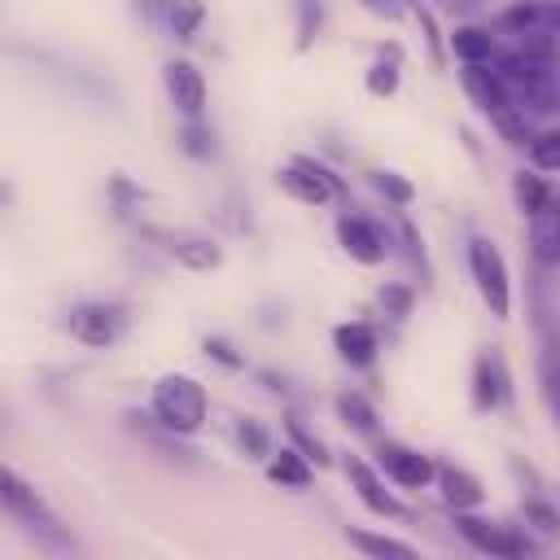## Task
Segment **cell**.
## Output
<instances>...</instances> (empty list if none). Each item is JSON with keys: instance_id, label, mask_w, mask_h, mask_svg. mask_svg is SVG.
Masks as SVG:
<instances>
[{"instance_id": "obj_8", "label": "cell", "mask_w": 560, "mask_h": 560, "mask_svg": "<svg viewBox=\"0 0 560 560\" xmlns=\"http://www.w3.org/2000/svg\"><path fill=\"white\" fill-rule=\"evenodd\" d=\"M529 249L542 267H560V197L551 192L542 206L529 210Z\"/></svg>"}, {"instance_id": "obj_13", "label": "cell", "mask_w": 560, "mask_h": 560, "mask_svg": "<svg viewBox=\"0 0 560 560\" xmlns=\"http://www.w3.org/2000/svg\"><path fill=\"white\" fill-rule=\"evenodd\" d=\"M0 499H4V508L13 512V516H22L26 525H48V512H44V503H39V494L9 468L4 472V490H0Z\"/></svg>"}, {"instance_id": "obj_5", "label": "cell", "mask_w": 560, "mask_h": 560, "mask_svg": "<svg viewBox=\"0 0 560 560\" xmlns=\"http://www.w3.org/2000/svg\"><path fill=\"white\" fill-rule=\"evenodd\" d=\"M70 337L101 350V346H114L122 337V311L118 306H105V302H88V306H74L70 311Z\"/></svg>"}, {"instance_id": "obj_2", "label": "cell", "mask_w": 560, "mask_h": 560, "mask_svg": "<svg viewBox=\"0 0 560 560\" xmlns=\"http://www.w3.org/2000/svg\"><path fill=\"white\" fill-rule=\"evenodd\" d=\"M153 416H158V424L171 429V433H192V429H201V420H206V389H201V381H192V376H184V372L162 376V381L153 385Z\"/></svg>"}, {"instance_id": "obj_28", "label": "cell", "mask_w": 560, "mask_h": 560, "mask_svg": "<svg viewBox=\"0 0 560 560\" xmlns=\"http://www.w3.org/2000/svg\"><path fill=\"white\" fill-rule=\"evenodd\" d=\"M289 433H293V438H298V442H302V446H306V451H311V455H315L319 464L328 459V455H324V446H319V442H315V438H311V433H306V429H302L298 420H289Z\"/></svg>"}, {"instance_id": "obj_9", "label": "cell", "mask_w": 560, "mask_h": 560, "mask_svg": "<svg viewBox=\"0 0 560 560\" xmlns=\"http://www.w3.org/2000/svg\"><path fill=\"white\" fill-rule=\"evenodd\" d=\"M459 79H464V92H468L486 114H503V109H508V83H503V74L490 70L486 61H468V66L459 70Z\"/></svg>"}, {"instance_id": "obj_14", "label": "cell", "mask_w": 560, "mask_h": 560, "mask_svg": "<svg viewBox=\"0 0 560 560\" xmlns=\"http://www.w3.org/2000/svg\"><path fill=\"white\" fill-rule=\"evenodd\" d=\"M332 341H337V350H341V359L346 363H372V354H376V332L368 328V324H337L332 328Z\"/></svg>"}, {"instance_id": "obj_24", "label": "cell", "mask_w": 560, "mask_h": 560, "mask_svg": "<svg viewBox=\"0 0 560 560\" xmlns=\"http://www.w3.org/2000/svg\"><path fill=\"white\" fill-rule=\"evenodd\" d=\"M236 442H241V451H249V455H267V433H262L254 420H241V424H236Z\"/></svg>"}, {"instance_id": "obj_18", "label": "cell", "mask_w": 560, "mask_h": 560, "mask_svg": "<svg viewBox=\"0 0 560 560\" xmlns=\"http://www.w3.org/2000/svg\"><path fill=\"white\" fill-rule=\"evenodd\" d=\"M267 477L280 481V486H306V481H311L306 455H298V451H280V455L267 464Z\"/></svg>"}, {"instance_id": "obj_6", "label": "cell", "mask_w": 560, "mask_h": 560, "mask_svg": "<svg viewBox=\"0 0 560 560\" xmlns=\"http://www.w3.org/2000/svg\"><path fill=\"white\" fill-rule=\"evenodd\" d=\"M455 525H459V534L477 547V551H486V556H503V560H516V556H525L529 551V542L512 529V525H494V521H481V516H455Z\"/></svg>"}, {"instance_id": "obj_4", "label": "cell", "mask_w": 560, "mask_h": 560, "mask_svg": "<svg viewBox=\"0 0 560 560\" xmlns=\"http://www.w3.org/2000/svg\"><path fill=\"white\" fill-rule=\"evenodd\" d=\"M276 184H280L289 197L306 201V206H324V201L341 197V179H337L328 166L311 162V158H293V162L276 175Z\"/></svg>"}, {"instance_id": "obj_16", "label": "cell", "mask_w": 560, "mask_h": 560, "mask_svg": "<svg viewBox=\"0 0 560 560\" xmlns=\"http://www.w3.org/2000/svg\"><path fill=\"white\" fill-rule=\"evenodd\" d=\"M438 477H442V499H446L455 512L481 503V481H477L472 472H464V468H442Z\"/></svg>"}, {"instance_id": "obj_20", "label": "cell", "mask_w": 560, "mask_h": 560, "mask_svg": "<svg viewBox=\"0 0 560 560\" xmlns=\"http://www.w3.org/2000/svg\"><path fill=\"white\" fill-rule=\"evenodd\" d=\"M201 18H206V4L201 0H175L171 4V26H175L179 39H192L197 26H201Z\"/></svg>"}, {"instance_id": "obj_29", "label": "cell", "mask_w": 560, "mask_h": 560, "mask_svg": "<svg viewBox=\"0 0 560 560\" xmlns=\"http://www.w3.org/2000/svg\"><path fill=\"white\" fill-rule=\"evenodd\" d=\"M206 350H210V354H214L219 363H228V368H241V359L232 354V346H228V341H219V337H210V341H206Z\"/></svg>"}, {"instance_id": "obj_30", "label": "cell", "mask_w": 560, "mask_h": 560, "mask_svg": "<svg viewBox=\"0 0 560 560\" xmlns=\"http://www.w3.org/2000/svg\"><path fill=\"white\" fill-rule=\"evenodd\" d=\"M136 4H140V13H144V18H158V13H171V4H175V0H136Z\"/></svg>"}, {"instance_id": "obj_22", "label": "cell", "mask_w": 560, "mask_h": 560, "mask_svg": "<svg viewBox=\"0 0 560 560\" xmlns=\"http://www.w3.org/2000/svg\"><path fill=\"white\" fill-rule=\"evenodd\" d=\"M337 411H341L346 424H354V429H363V433H372V424H376L372 407H368L359 394H341V398H337Z\"/></svg>"}, {"instance_id": "obj_31", "label": "cell", "mask_w": 560, "mask_h": 560, "mask_svg": "<svg viewBox=\"0 0 560 560\" xmlns=\"http://www.w3.org/2000/svg\"><path fill=\"white\" fill-rule=\"evenodd\" d=\"M381 302H389V306H394V311H398V315H402V311H407V302H411V298H407V293H398V289H389V293H381Z\"/></svg>"}, {"instance_id": "obj_17", "label": "cell", "mask_w": 560, "mask_h": 560, "mask_svg": "<svg viewBox=\"0 0 560 560\" xmlns=\"http://www.w3.org/2000/svg\"><path fill=\"white\" fill-rule=\"evenodd\" d=\"M451 48H455V57H459L464 66H468V61H490V57H494V35L481 31V26H455Z\"/></svg>"}, {"instance_id": "obj_25", "label": "cell", "mask_w": 560, "mask_h": 560, "mask_svg": "<svg viewBox=\"0 0 560 560\" xmlns=\"http://www.w3.org/2000/svg\"><path fill=\"white\" fill-rule=\"evenodd\" d=\"M499 398V389L490 385V359H481L477 363V407H490Z\"/></svg>"}, {"instance_id": "obj_15", "label": "cell", "mask_w": 560, "mask_h": 560, "mask_svg": "<svg viewBox=\"0 0 560 560\" xmlns=\"http://www.w3.org/2000/svg\"><path fill=\"white\" fill-rule=\"evenodd\" d=\"M184 267H192V271H210V267H219V258H223V249L214 245V241H206V236H171V245H166Z\"/></svg>"}, {"instance_id": "obj_26", "label": "cell", "mask_w": 560, "mask_h": 560, "mask_svg": "<svg viewBox=\"0 0 560 560\" xmlns=\"http://www.w3.org/2000/svg\"><path fill=\"white\" fill-rule=\"evenodd\" d=\"M372 70H376V74L368 79V83H372V92H394V83H398L394 66H385V61H381V66H372Z\"/></svg>"}, {"instance_id": "obj_12", "label": "cell", "mask_w": 560, "mask_h": 560, "mask_svg": "<svg viewBox=\"0 0 560 560\" xmlns=\"http://www.w3.org/2000/svg\"><path fill=\"white\" fill-rule=\"evenodd\" d=\"M346 477L354 481L359 499H363V503H368L376 516H398V512H402V508H398V499H394V494H389V490L376 481V472H372L363 459H354V455H350V459H346Z\"/></svg>"}, {"instance_id": "obj_7", "label": "cell", "mask_w": 560, "mask_h": 560, "mask_svg": "<svg viewBox=\"0 0 560 560\" xmlns=\"http://www.w3.org/2000/svg\"><path fill=\"white\" fill-rule=\"evenodd\" d=\"M162 83H166L171 105L184 118H201V109H206V79H201V70L192 61H166Z\"/></svg>"}, {"instance_id": "obj_10", "label": "cell", "mask_w": 560, "mask_h": 560, "mask_svg": "<svg viewBox=\"0 0 560 560\" xmlns=\"http://www.w3.org/2000/svg\"><path fill=\"white\" fill-rule=\"evenodd\" d=\"M381 468H385L398 486H407V490H420V486L433 477V464H429L420 451H407V446H398V442H385V446H381Z\"/></svg>"}, {"instance_id": "obj_23", "label": "cell", "mask_w": 560, "mask_h": 560, "mask_svg": "<svg viewBox=\"0 0 560 560\" xmlns=\"http://www.w3.org/2000/svg\"><path fill=\"white\" fill-rule=\"evenodd\" d=\"M516 201H521V210H525V214H529L534 206H542V201H547V188H542V179L521 171V175H516Z\"/></svg>"}, {"instance_id": "obj_27", "label": "cell", "mask_w": 560, "mask_h": 560, "mask_svg": "<svg viewBox=\"0 0 560 560\" xmlns=\"http://www.w3.org/2000/svg\"><path fill=\"white\" fill-rule=\"evenodd\" d=\"M376 188H381V192H389L394 201H407V197H411V188H407L402 179H394V175H385V171L376 175Z\"/></svg>"}, {"instance_id": "obj_3", "label": "cell", "mask_w": 560, "mask_h": 560, "mask_svg": "<svg viewBox=\"0 0 560 560\" xmlns=\"http://www.w3.org/2000/svg\"><path fill=\"white\" fill-rule=\"evenodd\" d=\"M468 267H472L477 293L486 298L490 315H494V319H508V311H512V289H508V262H503L499 245L486 241V236L468 241Z\"/></svg>"}, {"instance_id": "obj_1", "label": "cell", "mask_w": 560, "mask_h": 560, "mask_svg": "<svg viewBox=\"0 0 560 560\" xmlns=\"http://www.w3.org/2000/svg\"><path fill=\"white\" fill-rule=\"evenodd\" d=\"M503 35H512L516 52L551 61L560 52V0H521L494 18Z\"/></svg>"}, {"instance_id": "obj_11", "label": "cell", "mask_w": 560, "mask_h": 560, "mask_svg": "<svg viewBox=\"0 0 560 560\" xmlns=\"http://www.w3.org/2000/svg\"><path fill=\"white\" fill-rule=\"evenodd\" d=\"M337 241H341V249L350 254V258H359V262H381L385 258V236L368 223V219H341L337 223Z\"/></svg>"}, {"instance_id": "obj_19", "label": "cell", "mask_w": 560, "mask_h": 560, "mask_svg": "<svg viewBox=\"0 0 560 560\" xmlns=\"http://www.w3.org/2000/svg\"><path fill=\"white\" fill-rule=\"evenodd\" d=\"M346 542L359 547V551H368V556H398V560H411L416 556V547H407L398 538H385V534H359V529H350Z\"/></svg>"}, {"instance_id": "obj_32", "label": "cell", "mask_w": 560, "mask_h": 560, "mask_svg": "<svg viewBox=\"0 0 560 560\" xmlns=\"http://www.w3.org/2000/svg\"><path fill=\"white\" fill-rule=\"evenodd\" d=\"M368 9H376V13H394V4H389V0H368Z\"/></svg>"}, {"instance_id": "obj_21", "label": "cell", "mask_w": 560, "mask_h": 560, "mask_svg": "<svg viewBox=\"0 0 560 560\" xmlns=\"http://www.w3.org/2000/svg\"><path fill=\"white\" fill-rule=\"evenodd\" d=\"M529 158H534L538 171H560V127L542 131L538 140H529Z\"/></svg>"}]
</instances>
